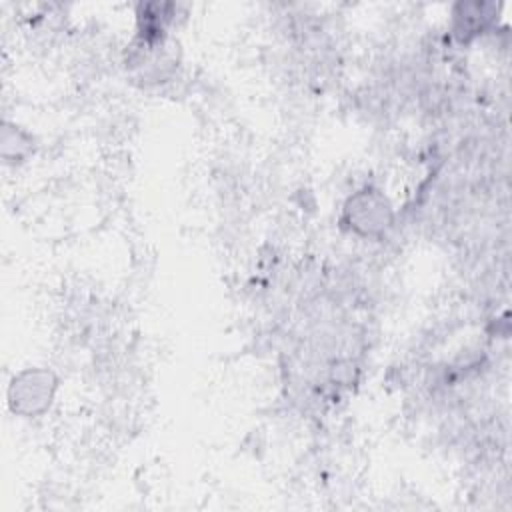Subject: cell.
I'll list each match as a JSON object with an SVG mask.
<instances>
[{
	"label": "cell",
	"instance_id": "cell-1",
	"mask_svg": "<svg viewBox=\"0 0 512 512\" xmlns=\"http://www.w3.org/2000/svg\"><path fill=\"white\" fill-rule=\"evenodd\" d=\"M346 222L362 234H378L390 224V204L378 190H360L346 204Z\"/></svg>",
	"mask_w": 512,
	"mask_h": 512
},
{
	"label": "cell",
	"instance_id": "cell-2",
	"mask_svg": "<svg viewBox=\"0 0 512 512\" xmlns=\"http://www.w3.org/2000/svg\"><path fill=\"white\" fill-rule=\"evenodd\" d=\"M56 380L46 370H28L14 378L10 388V402L22 414H36L44 410L54 394Z\"/></svg>",
	"mask_w": 512,
	"mask_h": 512
}]
</instances>
